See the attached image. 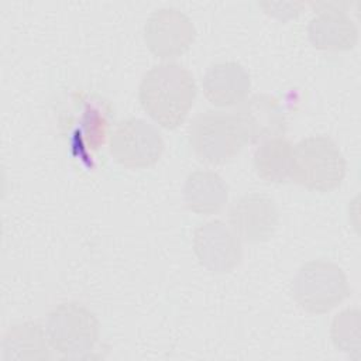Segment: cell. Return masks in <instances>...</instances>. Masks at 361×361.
Here are the masks:
<instances>
[{
  "label": "cell",
  "instance_id": "6da1fadb",
  "mask_svg": "<svg viewBox=\"0 0 361 361\" xmlns=\"http://www.w3.org/2000/svg\"><path fill=\"white\" fill-rule=\"evenodd\" d=\"M192 73L176 62L154 65L142 76L138 99L142 109L165 128H176L189 113L196 97Z\"/></svg>",
  "mask_w": 361,
  "mask_h": 361
},
{
  "label": "cell",
  "instance_id": "7a4b0ae2",
  "mask_svg": "<svg viewBox=\"0 0 361 361\" xmlns=\"http://www.w3.org/2000/svg\"><path fill=\"white\" fill-rule=\"evenodd\" d=\"M345 175V159L338 145L327 135L302 138L292 149L290 178L312 190L336 189Z\"/></svg>",
  "mask_w": 361,
  "mask_h": 361
},
{
  "label": "cell",
  "instance_id": "3957f363",
  "mask_svg": "<svg viewBox=\"0 0 361 361\" xmlns=\"http://www.w3.org/2000/svg\"><path fill=\"white\" fill-rule=\"evenodd\" d=\"M351 293L345 272L329 259L305 262L292 281V295L296 303L310 313H326Z\"/></svg>",
  "mask_w": 361,
  "mask_h": 361
},
{
  "label": "cell",
  "instance_id": "277c9868",
  "mask_svg": "<svg viewBox=\"0 0 361 361\" xmlns=\"http://www.w3.org/2000/svg\"><path fill=\"white\" fill-rule=\"evenodd\" d=\"M188 137L195 154L210 164L230 161L247 144L234 111L206 110L199 113L190 121Z\"/></svg>",
  "mask_w": 361,
  "mask_h": 361
},
{
  "label": "cell",
  "instance_id": "5b68a950",
  "mask_svg": "<svg viewBox=\"0 0 361 361\" xmlns=\"http://www.w3.org/2000/svg\"><path fill=\"white\" fill-rule=\"evenodd\" d=\"M49 345L58 353L78 358L89 353L99 338V322L92 310L76 302L56 306L47 319Z\"/></svg>",
  "mask_w": 361,
  "mask_h": 361
},
{
  "label": "cell",
  "instance_id": "8992f818",
  "mask_svg": "<svg viewBox=\"0 0 361 361\" xmlns=\"http://www.w3.org/2000/svg\"><path fill=\"white\" fill-rule=\"evenodd\" d=\"M161 133L148 121L137 117L117 124L110 135V154L123 166L147 168L154 165L164 152Z\"/></svg>",
  "mask_w": 361,
  "mask_h": 361
},
{
  "label": "cell",
  "instance_id": "52a82bcc",
  "mask_svg": "<svg viewBox=\"0 0 361 361\" xmlns=\"http://www.w3.org/2000/svg\"><path fill=\"white\" fill-rule=\"evenodd\" d=\"M195 38L190 18L175 7L155 10L144 25V41L159 58H175L189 49Z\"/></svg>",
  "mask_w": 361,
  "mask_h": 361
},
{
  "label": "cell",
  "instance_id": "ba28073f",
  "mask_svg": "<svg viewBox=\"0 0 361 361\" xmlns=\"http://www.w3.org/2000/svg\"><path fill=\"white\" fill-rule=\"evenodd\" d=\"M193 251L206 269L217 274L230 272L243 257L241 238L221 220H210L195 228Z\"/></svg>",
  "mask_w": 361,
  "mask_h": 361
},
{
  "label": "cell",
  "instance_id": "9c48e42d",
  "mask_svg": "<svg viewBox=\"0 0 361 361\" xmlns=\"http://www.w3.org/2000/svg\"><path fill=\"white\" fill-rule=\"evenodd\" d=\"M316 14L310 18L307 34L310 42L319 49L348 51L355 47L358 30L345 10L347 3H313Z\"/></svg>",
  "mask_w": 361,
  "mask_h": 361
},
{
  "label": "cell",
  "instance_id": "30bf717a",
  "mask_svg": "<svg viewBox=\"0 0 361 361\" xmlns=\"http://www.w3.org/2000/svg\"><path fill=\"white\" fill-rule=\"evenodd\" d=\"M278 221L279 213L274 199L259 192L241 196L230 209L231 228L250 243H261L272 237Z\"/></svg>",
  "mask_w": 361,
  "mask_h": 361
},
{
  "label": "cell",
  "instance_id": "8fae6325",
  "mask_svg": "<svg viewBox=\"0 0 361 361\" xmlns=\"http://www.w3.org/2000/svg\"><path fill=\"white\" fill-rule=\"evenodd\" d=\"M247 142H258L279 137L286 130V116L276 97L265 93L254 94L234 110Z\"/></svg>",
  "mask_w": 361,
  "mask_h": 361
},
{
  "label": "cell",
  "instance_id": "7c38bea8",
  "mask_svg": "<svg viewBox=\"0 0 361 361\" xmlns=\"http://www.w3.org/2000/svg\"><path fill=\"white\" fill-rule=\"evenodd\" d=\"M203 93L214 106H235L244 102L251 87V79L245 68L235 61L216 62L206 71L202 79Z\"/></svg>",
  "mask_w": 361,
  "mask_h": 361
},
{
  "label": "cell",
  "instance_id": "4fadbf2b",
  "mask_svg": "<svg viewBox=\"0 0 361 361\" xmlns=\"http://www.w3.org/2000/svg\"><path fill=\"white\" fill-rule=\"evenodd\" d=\"M228 197V186L214 171L196 169L190 172L183 185L186 206L199 214L220 212Z\"/></svg>",
  "mask_w": 361,
  "mask_h": 361
},
{
  "label": "cell",
  "instance_id": "5bb4252c",
  "mask_svg": "<svg viewBox=\"0 0 361 361\" xmlns=\"http://www.w3.org/2000/svg\"><path fill=\"white\" fill-rule=\"evenodd\" d=\"M48 337L44 329L34 322L11 326L1 343L3 360H47L51 357Z\"/></svg>",
  "mask_w": 361,
  "mask_h": 361
},
{
  "label": "cell",
  "instance_id": "9a60e30c",
  "mask_svg": "<svg viewBox=\"0 0 361 361\" xmlns=\"http://www.w3.org/2000/svg\"><path fill=\"white\" fill-rule=\"evenodd\" d=\"M293 145L283 135L264 140L254 152V169L267 182L281 183L290 176Z\"/></svg>",
  "mask_w": 361,
  "mask_h": 361
},
{
  "label": "cell",
  "instance_id": "2e32d148",
  "mask_svg": "<svg viewBox=\"0 0 361 361\" xmlns=\"http://www.w3.org/2000/svg\"><path fill=\"white\" fill-rule=\"evenodd\" d=\"M330 336L337 350L360 360V312L344 309L333 319Z\"/></svg>",
  "mask_w": 361,
  "mask_h": 361
},
{
  "label": "cell",
  "instance_id": "e0dca14e",
  "mask_svg": "<svg viewBox=\"0 0 361 361\" xmlns=\"http://www.w3.org/2000/svg\"><path fill=\"white\" fill-rule=\"evenodd\" d=\"M259 6L264 7L267 13L278 18L286 20V18L296 17L300 13V8L303 4L299 1H261Z\"/></svg>",
  "mask_w": 361,
  "mask_h": 361
}]
</instances>
